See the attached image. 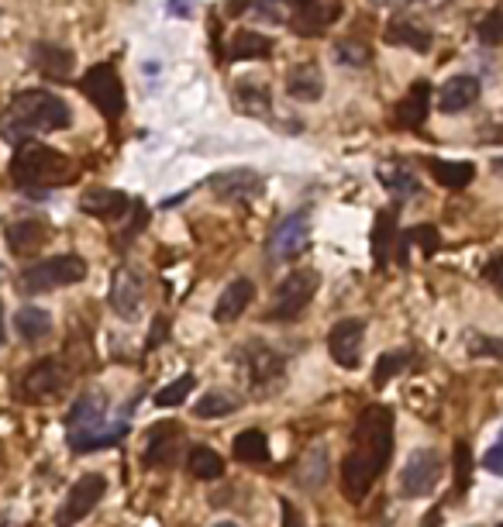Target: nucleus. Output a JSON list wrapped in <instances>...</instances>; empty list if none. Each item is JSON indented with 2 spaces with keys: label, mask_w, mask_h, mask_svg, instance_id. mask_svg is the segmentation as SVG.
<instances>
[{
  "label": "nucleus",
  "mask_w": 503,
  "mask_h": 527,
  "mask_svg": "<svg viewBox=\"0 0 503 527\" xmlns=\"http://www.w3.org/2000/svg\"><path fill=\"white\" fill-rule=\"evenodd\" d=\"M14 328H18V335L25 341H42L52 331V314L49 310H42V307L28 304L14 314Z\"/></svg>",
  "instance_id": "nucleus-32"
},
{
  "label": "nucleus",
  "mask_w": 503,
  "mask_h": 527,
  "mask_svg": "<svg viewBox=\"0 0 503 527\" xmlns=\"http://www.w3.org/2000/svg\"><path fill=\"white\" fill-rule=\"evenodd\" d=\"M238 410V400L231 397V393H221V390H211L204 393V397L197 400V407H193V414L200 417V421H218V417H228Z\"/></svg>",
  "instance_id": "nucleus-33"
},
{
  "label": "nucleus",
  "mask_w": 503,
  "mask_h": 527,
  "mask_svg": "<svg viewBox=\"0 0 503 527\" xmlns=\"http://www.w3.org/2000/svg\"><path fill=\"white\" fill-rule=\"evenodd\" d=\"M235 100L245 114H259V118H266L269 114V90L259 87V83H238Z\"/></svg>",
  "instance_id": "nucleus-36"
},
{
  "label": "nucleus",
  "mask_w": 503,
  "mask_h": 527,
  "mask_svg": "<svg viewBox=\"0 0 503 527\" xmlns=\"http://www.w3.org/2000/svg\"><path fill=\"white\" fill-rule=\"evenodd\" d=\"M428 517H431V521H428V524H421V527H438V524H441V514H438V510H431Z\"/></svg>",
  "instance_id": "nucleus-49"
},
{
  "label": "nucleus",
  "mask_w": 503,
  "mask_h": 527,
  "mask_svg": "<svg viewBox=\"0 0 503 527\" xmlns=\"http://www.w3.org/2000/svg\"><path fill=\"white\" fill-rule=\"evenodd\" d=\"M317 286H321V273H317V269H293V273L276 286V300H273V307H269V321H297V317L311 307Z\"/></svg>",
  "instance_id": "nucleus-8"
},
{
  "label": "nucleus",
  "mask_w": 503,
  "mask_h": 527,
  "mask_svg": "<svg viewBox=\"0 0 503 527\" xmlns=\"http://www.w3.org/2000/svg\"><path fill=\"white\" fill-rule=\"evenodd\" d=\"M428 111H431V87H428V80H417V83H410V90L400 97L397 111H393V121H397L400 128L414 131L428 121Z\"/></svg>",
  "instance_id": "nucleus-20"
},
{
  "label": "nucleus",
  "mask_w": 503,
  "mask_h": 527,
  "mask_svg": "<svg viewBox=\"0 0 503 527\" xmlns=\"http://www.w3.org/2000/svg\"><path fill=\"white\" fill-rule=\"evenodd\" d=\"M479 93H483V87H479L476 76L459 73V76H452V80H448L445 87L438 90V107L445 114H462V111H469V107L476 104Z\"/></svg>",
  "instance_id": "nucleus-21"
},
{
  "label": "nucleus",
  "mask_w": 503,
  "mask_h": 527,
  "mask_svg": "<svg viewBox=\"0 0 503 527\" xmlns=\"http://www.w3.org/2000/svg\"><path fill=\"white\" fill-rule=\"evenodd\" d=\"M83 276H87V262L80 255H52V259L21 269L18 283L25 293H49V290H59V286L80 283Z\"/></svg>",
  "instance_id": "nucleus-5"
},
{
  "label": "nucleus",
  "mask_w": 503,
  "mask_h": 527,
  "mask_svg": "<svg viewBox=\"0 0 503 527\" xmlns=\"http://www.w3.org/2000/svg\"><path fill=\"white\" fill-rule=\"evenodd\" d=\"M338 18H342V0H304L293 11L290 28L304 38H317L335 25Z\"/></svg>",
  "instance_id": "nucleus-15"
},
{
  "label": "nucleus",
  "mask_w": 503,
  "mask_h": 527,
  "mask_svg": "<svg viewBox=\"0 0 503 527\" xmlns=\"http://www.w3.org/2000/svg\"><path fill=\"white\" fill-rule=\"evenodd\" d=\"M369 4H376V7H386V4H393V0H369Z\"/></svg>",
  "instance_id": "nucleus-52"
},
{
  "label": "nucleus",
  "mask_w": 503,
  "mask_h": 527,
  "mask_svg": "<svg viewBox=\"0 0 503 527\" xmlns=\"http://www.w3.org/2000/svg\"><path fill=\"white\" fill-rule=\"evenodd\" d=\"M207 183L221 200H235V204L255 200L262 193V176L252 173V169H224V173H214Z\"/></svg>",
  "instance_id": "nucleus-16"
},
{
  "label": "nucleus",
  "mask_w": 503,
  "mask_h": 527,
  "mask_svg": "<svg viewBox=\"0 0 503 527\" xmlns=\"http://www.w3.org/2000/svg\"><path fill=\"white\" fill-rule=\"evenodd\" d=\"M483 276H486V279H490V283H493V286H497V290L503 293V255H500V259H493V262H490V266H486V269H483Z\"/></svg>",
  "instance_id": "nucleus-45"
},
{
  "label": "nucleus",
  "mask_w": 503,
  "mask_h": 527,
  "mask_svg": "<svg viewBox=\"0 0 503 527\" xmlns=\"http://www.w3.org/2000/svg\"><path fill=\"white\" fill-rule=\"evenodd\" d=\"M190 4H193V0H169V14H180V18H187Z\"/></svg>",
  "instance_id": "nucleus-48"
},
{
  "label": "nucleus",
  "mask_w": 503,
  "mask_h": 527,
  "mask_svg": "<svg viewBox=\"0 0 503 527\" xmlns=\"http://www.w3.org/2000/svg\"><path fill=\"white\" fill-rule=\"evenodd\" d=\"M479 465H483L486 472H493V476H503V431H500L497 445L486 448V455H483V462Z\"/></svg>",
  "instance_id": "nucleus-44"
},
{
  "label": "nucleus",
  "mask_w": 503,
  "mask_h": 527,
  "mask_svg": "<svg viewBox=\"0 0 503 527\" xmlns=\"http://www.w3.org/2000/svg\"><path fill=\"white\" fill-rule=\"evenodd\" d=\"M493 169H497V173L503 176V155H500V159H493Z\"/></svg>",
  "instance_id": "nucleus-51"
},
{
  "label": "nucleus",
  "mask_w": 503,
  "mask_h": 527,
  "mask_svg": "<svg viewBox=\"0 0 503 527\" xmlns=\"http://www.w3.org/2000/svg\"><path fill=\"white\" fill-rule=\"evenodd\" d=\"M335 59L342 66H366L369 62V45L359 42V38H345V42L335 45Z\"/></svg>",
  "instance_id": "nucleus-38"
},
{
  "label": "nucleus",
  "mask_w": 503,
  "mask_h": 527,
  "mask_svg": "<svg viewBox=\"0 0 503 527\" xmlns=\"http://www.w3.org/2000/svg\"><path fill=\"white\" fill-rule=\"evenodd\" d=\"M166 335H169V324H166V317H159V321H156V335H152L149 341H145V348H149V352H152V348H156L159 341L166 338Z\"/></svg>",
  "instance_id": "nucleus-47"
},
{
  "label": "nucleus",
  "mask_w": 503,
  "mask_h": 527,
  "mask_svg": "<svg viewBox=\"0 0 503 527\" xmlns=\"http://www.w3.org/2000/svg\"><path fill=\"white\" fill-rule=\"evenodd\" d=\"M390 242H397V214L393 211H383L376 221V231H373V255H376V269H386V248Z\"/></svg>",
  "instance_id": "nucleus-34"
},
{
  "label": "nucleus",
  "mask_w": 503,
  "mask_h": 527,
  "mask_svg": "<svg viewBox=\"0 0 503 527\" xmlns=\"http://www.w3.org/2000/svg\"><path fill=\"white\" fill-rule=\"evenodd\" d=\"M252 11L273 25H283V0H252Z\"/></svg>",
  "instance_id": "nucleus-43"
},
{
  "label": "nucleus",
  "mask_w": 503,
  "mask_h": 527,
  "mask_svg": "<svg viewBox=\"0 0 503 527\" xmlns=\"http://www.w3.org/2000/svg\"><path fill=\"white\" fill-rule=\"evenodd\" d=\"M383 42L404 45V49H414V52H428L431 49V35L424 28L410 25V21H390V25L383 28Z\"/></svg>",
  "instance_id": "nucleus-31"
},
{
  "label": "nucleus",
  "mask_w": 503,
  "mask_h": 527,
  "mask_svg": "<svg viewBox=\"0 0 503 527\" xmlns=\"http://www.w3.org/2000/svg\"><path fill=\"white\" fill-rule=\"evenodd\" d=\"M193 386H197V379H193V372H183L180 379H173L169 386H162L156 393V407H180V403H187V397L193 393Z\"/></svg>",
  "instance_id": "nucleus-37"
},
{
  "label": "nucleus",
  "mask_w": 503,
  "mask_h": 527,
  "mask_svg": "<svg viewBox=\"0 0 503 527\" xmlns=\"http://www.w3.org/2000/svg\"><path fill=\"white\" fill-rule=\"evenodd\" d=\"M80 90L107 121H118L121 114H125V87H121V76L111 62L90 66L80 80Z\"/></svg>",
  "instance_id": "nucleus-6"
},
{
  "label": "nucleus",
  "mask_w": 503,
  "mask_h": 527,
  "mask_svg": "<svg viewBox=\"0 0 503 527\" xmlns=\"http://www.w3.org/2000/svg\"><path fill=\"white\" fill-rule=\"evenodd\" d=\"M362 338H366V321L362 317H342L328 335V352L342 369H359L362 362Z\"/></svg>",
  "instance_id": "nucleus-12"
},
{
  "label": "nucleus",
  "mask_w": 503,
  "mask_h": 527,
  "mask_svg": "<svg viewBox=\"0 0 503 527\" xmlns=\"http://www.w3.org/2000/svg\"><path fill=\"white\" fill-rule=\"evenodd\" d=\"M238 366H242L245 386H249L255 397H269V393H276L286 379V362L269 345H249L242 355H238Z\"/></svg>",
  "instance_id": "nucleus-7"
},
{
  "label": "nucleus",
  "mask_w": 503,
  "mask_h": 527,
  "mask_svg": "<svg viewBox=\"0 0 503 527\" xmlns=\"http://www.w3.org/2000/svg\"><path fill=\"white\" fill-rule=\"evenodd\" d=\"M73 111L63 97L49 90H25L11 100L7 114L0 118V135L11 145H25V138L42 135V131H59L69 128Z\"/></svg>",
  "instance_id": "nucleus-2"
},
{
  "label": "nucleus",
  "mask_w": 503,
  "mask_h": 527,
  "mask_svg": "<svg viewBox=\"0 0 503 527\" xmlns=\"http://www.w3.org/2000/svg\"><path fill=\"white\" fill-rule=\"evenodd\" d=\"M76 176V166L63 152L49 149V145H21L18 155L11 159V180L21 190H52L63 186Z\"/></svg>",
  "instance_id": "nucleus-4"
},
{
  "label": "nucleus",
  "mask_w": 503,
  "mask_h": 527,
  "mask_svg": "<svg viewBox=\"0 0 503 527\" xmlns=\"http://www.w3.org/2000/svg\"><path fill=\"white\" fill-rule=\"evenodd\" d=\"M497 527H503V524H497Z\"/></svg>",
  "instance_id": "nucleus-55"
},
{
  "label": "nucleus",
  "mask_w": 503,
  "mask_h": 527,
  "mask_svg": "<svg viewBox=\"0 0 503 527\" xmlns=\"http://www.w3.org/2000/svg\"><path fill=\"white\" fill-rule=\"evenodd\" d=\"M80 211L97 217V221H121L131 211V197L121 190H107V186H94L80 197Z\"/></svg>",
  "instance_id": "nucleus-18"
},
{
  "label": "nucleus",
  "mask_w": 503,
  "mask_h": 527,
  "mask_svg": "<svg viewBox=\"0 0 503 527\" xmlns=\"http://www.w3.org/2000/svg\"><path fill=\"white\" fill-rule=\"evenodd\" d=\"M104 493H107V479L100 476V472L80 476V479L73 483V490L66 493L63 507L56 510V527H73V524H80L83 517H87L100 500H104Z\"/></svg>",
  "instance_id": "nucleus-11"
},
{
  "label": "nucleus",
  "mask_w": 503,
  "mask_h": 527,
  "mask_svg": "<svg viewBox=\"0 0 503 527\" xmlns=\"http://www.w3.org/2000/svg\"><path fill=\"white\" fill-rule=\"evenodd\" d=\"M273 56V38L259 35V31H235L228 42V59L242 62V59H269Z\"/></svg>",
  "instance_id": "nucleus-25"
},
{
  "label": "nucleus",
  "mask_w": 503,
  "mask_h": 527,
  "mask_svg": "<svg viewBox=\"0 0 503 527\" xmlns=\"http://www.w3.org/2000/svg\"><path fill=\"white\" fill-rule=\"evenodd\" d=\"M469 469H472V452H469L466 441H459V445H455V472H459L455 493L459 496H466V490H469Z\"/></svg>",
  "instance_id": "nucleus-41"
},
{
  "label": "nucleus",
  "mask_w": 503,
  "mask_h": 527,
  "mask_svg": "<svg viewBox=\"0 0 503 527\" xmlns=\"http://www.w3.org/2000/svg\"><path fill=\"white\" fill-rule=\"evenodd\" d=\"M328 452H324L321 445L314 448L311 455H307V462H304V472H300V483L304 486H321L324 483V469H328Z\"/></svg>",
  "instance_id": "nucleus-40"
},
{
  "label": "nucleus",
  "mask_w": 503,
  "mask_h": 527,
  "mask_svg": "<svg viewBox=\"0 0 503 527\" xmlns=\"http://www.w3.org/2000/svg\"><path fill=\"white\" fill-rule=\"evenodd\" d=\"M441 469L445 465H441V455L435 448H417V452H410V459L400 469V496H407V500L428 496L438 486Z\"/></svg>",
  "instance_id": "nucleus-10"
},
{
  "label": "nucleus",
  "mask_w": 503,
  "mask_h": 527,
  "mask_svg": "<svg viewBox=\"0 0 503 527\" xmlns=\"http://www.w3.org/2000/svg\"><path fill=\"white\" fill-rule=\"evenodd\" d=\"M235 459L242 465H266L269 462V434L262 428H245L231 445Z\"/></svg>",
  "instance_id": "nucleus-27"
},
{
  "label": "nucleus",
  "mask_w": 503,
  "mask_h": 527,
  "mask_svg": "<svg viewBox=\"0 0 503 527\" xmlns=\"http://www.w3.org/2000/svg\"><path fill=\"white\" fill-rule=\"evenodd\" d=\"M252 297H255L252 279H231V283L224 286V293L218 297V307H214V321H218V324L238 321V317L249 310Z\"/></svg>",
  "instance_id": "nucleus-22"
},
{
  "label": "nucleus",
  "mask_w": 503,
  "mask_h": 527,
  "mask_svg": "<svg viewBox=\"0 0 503 527\" xmlns=\"http://www.w3.org/2000/svg\"><path fill=\"white\" fill-rule=\"evenodd\" d=\"M379 180H383L386 190L397 197V204H404V200H410V197H417V193H421V180H417V176L410 173L407 166H400V162L379 166Z\"/></svg>",
  "instance_id": "nucleus-28"
},
{
  "label": "nucleus",
  "mask_w": 503,
  "mask_h": 527,
  "mask_svg": "<svg viewBox=\"0 0 503 527\" xmlns=\"http://www.w3.org/2000/svg\"><path fill=\"white\" fill-rule=\"evenodd\" d=\"M69 383V372L59 359H42L35 362L32 369L21 376V393L28 400H49V397H59Z\"/></svg>",
  "instance_id": "nucleus-14"
},
{
  "label": "nucleus",
  "mask_w": 503,
  "mask_h": 527,
  "mask_svg": "<svg viewBox=\"0 0 503 527\" xmlns=\"http://www.w3.org/2000/svg\"><path fill=\"white\" fill-rule=\"evenodd\" d=\"M286 93H290V97H297V100H307V104L321 100V93H324L321 69H317L314 62H304V66H297L290 73V80H286Z\"/></svg>",
  "instance_id": "nucleus-26"
},
{
  "label": "nucleus",
  "mask_w": 503,
  "mask_h": 527,
  "mask_svg": "<svg viewBox=\"0 0 503 527\" xmlns=\"http://www.w3.org/2000/svg\"><path fill=\"white\" fill-rule=\"evenodd\" d=\"M0 269H4V266H0Z\"/></svg>",
  "instance_id": "nucleus-56"
},
{
  "label": "nucleus",
  "mask_w": 503,
  "mask_h": 527,
  "mask_svg": "<svg viewBox=\"0 0 503 527\" xmlns=\"http://www.w3.org/2000/svg\"><path fill=\"white\" fill-rule=\"evenodd\" d=\"M280 510H283V524L280 527H304V517L297 514V507H293L290 500H283Z\"/></svg>",
  "instance_id": "nucleus-46"
},
{
  "label": "nucleus",
  "mask_w": 503,
  "mask_h": 527,
  "mask_svg": "<svg viewBox=\"0 0 503 527\" xmlns=\"http://www.w3.org/2000/svg\"><path fill=\"white\" fill-rule=\"evenodd\" d=\"M393 452V414L386 407H366L355 421L352 448L342 459V490L352 503L369 493V486L383 476Z\"/></svg>",
  "instance_id": "nucleus-1"
},
{
  "label": "nucleus",
  "mask_w": 503,
  "mask_h": 527,
  "mask_svg": "<svg viewBox=\"0 0 503 527\" xmlns=\"http://www.w3.org/2000/svg\"><path fill=\"white\" fill-rule=\"evenodd\" d=\"M400 248H397V255H400V262H407V248L414 245L417 252L428 259V255H435L438 248H441V235H438V228L435 224H417V228H410L404 231V235L397 238Z\"/></svg>",
  "instance_id": "nucleus-30"
},
{
  "label": "nucleus",
  "mask_w": 503,
  "mask_h": 527,
  "mask_svg": "<svg viewBox=\"0 0 503 527\" xmlns=\"http://www.w3.org/2000/svg\"><path fill=\"white\" fill-rule=\"evenodd\" d=\"M142 297H145V283L142 273L131 266H121L111 279V307L114 314L121 317H135L142 310Z\"/></svg>",
  "instance_id": "nucleus-17"
},
{
  "label": "nucleus",
  "mask_w": 503,
  "mask_h": 527,
  "mask_svg": "<svg viewBox=\"0 0 503 527\" xmlns=\"http://www.w3.org/2000/svg\"><path fill=\"white\" fill-rule=\"evenodd\" d=\"M469 355H493V359H503V341H490L486 335H472L469 338Z\"/></svg>",
  "instance_id": "nucleus-42"
},
{
  "label": "nucleus",
  "mask_w": 503,
  "mask_h": 527,
  "mask_svg": "<svg viewBox=\"0 0 503 527\" xmlns=\"http://www.w3.org/2000/svg\"><path fill=\"white\" fill-rule=\"evenodd\" d=\"M0 476H4V448H0Z\"/></svg>",
  "instance_id": "nucleus-53"
},
{
  "label": "nucleus",
  "mask_w": 503,
  "mask_h": 527,
  "mask_svg": "<svg viewBox=\"0 0 503 527\" xmlns=\"http://www.w3.org/2000/svg\"><path fill=\"white\" fill-rule=\"evenodd\" d=\"M476 38L483 45H503V7L490 11L483 21L476 25Z\"/></svg>",
  "instance_id": "nucleus-39"
},
{
  "label": "nucleus",
  "mask_w": 503,
  "mask_h": 527,
  "mask_svg": "<svg viewBox=\"0 0 503 527\" xmlns=\"http://www.w3.org/2000/svg\"><path fill=\"white\" fill-rule=\"evenodd\" d=\"M4 242H7V248H11V255H18V259H32L38 248H45V242H49V224L38 221V217L14 221V224H7Z\"/></svg>",
  "instance_id": "nucleus-19"
},
{
  "label": "nucleus",
  "mask_w": 503,
  "mask_h": 527,
  "mask_svg": "<svg viewBox=\"0 0 503 527\" xmlns=\"http://www.w3.org/2000/svg\"><path fill=\"white\" fill-rule=\"evenodd\" d=\"M410 366V352L407 348H393V352H383L379 355V362H376V369H373V383L383 390L386 383H390L397 372H404Z\"/></svg>",
  "instance_id": "nucleus-35"
},
{
  "label": "nucleus",
  "mask_w": 503,
  "mask_h": 527,
  "mask_svg": "<svg viewBox=\"0 0 503 527\" xmlns=\"http://www.w3.org/2000/svg\"><path fill=\"white\" fill-rule=\"evenodd\" d=\"M0 345H4V307H0Z\"/></svg>",
  "instance_id": "nucleus-50"
},
{
  "label": "nucleus",
  "mask_w": 503,
  "mask_h": 527,
  "mask_svg": "<svg viewBox=\"0 0 503 527\" xmlns=\"http://www.w3.org/2000/svg\"><path fill=\"white\" fill-rule=\"evenodd\" d=\"M214 527H238V524H231V521H221V524H214Z\"/></svg>",
  "instance_id": "nucleus-54"
},
{
  "label": "nucleus",
  "mask_w": 503,
  "mask_h": 527,
  "mask_svg": "<svg viewBox=\"0 0 503 527\" xmlns=\"http://www.w3.org/2000/svg\"><path fill=\"white\" fill-rule=\"evenodd\" d=\"M183 445V428L180 421H159L149 428V438H145V452L142 459L149 469H169L180 455Z\"/></svg>",
  "instance_id": "nucleus-13"
},
{
  "label": "nucleus",
  "mask_w": 503,
  "mask_h": 527,
  "mask_svg": "<svg viewBox=\"0 0 503 527\" xmlns=\"http://www.w3.org/2000/svg\"><path fill=\"white\" fill-rule=\"evenodd\" d=\"M307 248H311V217L304 211L286 214L266 242V252L273 262H293V259H300Z\"/></svg>",
  "instance_id": "nucleus-9"
},
{
  "label": "nucleus",
  "mask_w": 503,
  "mask_h": 527,
  "mask_svg": "<svg viewBox=\"0 0 503 527\" xmlns=\"http://www.w3.org/2000/svg\"><path fill=\"white\" fill-rule=\"evenodd\" d=\"M125 434L128 417L111 421L107 417V397L100 390L83 393L66 414V438L73 452H100V448H111L118 441H125Z\"/></svg>",
  "instance_id": "nucleus-3"
},
{
  "label": "nucleus",
  "mask_w": 503,
  "mask_h": 527,
  "mask_svg": "<svg viewBox=\"0 0 503 527\" xmlns=\"http://www.w3.org/2000/svg\"><path fill=\"white\" fill-rule=\"evenodd\" d=\"M428 173L445 190H466L476 180V166L462 159H428Z\"/></svg>",
  "instance_id": "nucleus-24"
},
{
  "label": "nucleus",
  "mask_w": 503,
  "mask_h": 527,
  "mask_svg": "<svg viewBox=\"0 0 503 527\" xmlns=\"http://www.w3.org/2000/svg\"><path fill=\"white\" fill-rule=\"evenodd\" d=\"M187 469L193 479H200V483H214V479L224 476V459L214 448L207 445H193L190 455H187Z\"/></svg>",
  "instance_id": "nucleus-29"
},
{
  "label": "nucleus",
  "mask_w": 503,
  "mask_h": 527,
  "mask_svg": "<svg viewBox=\"0 0 503 527\" xmlns=\"http://www.w3.org/2000/svg\"><path fill=\"white\" fill-rule=\"evenodd\" d=\"M32 62H35L38 73L49 76V80H69V73H73V52L63 49V45L35 42Z\"/></svg>",
  "instance_id": "nucleus-23"
}]
</instances>
